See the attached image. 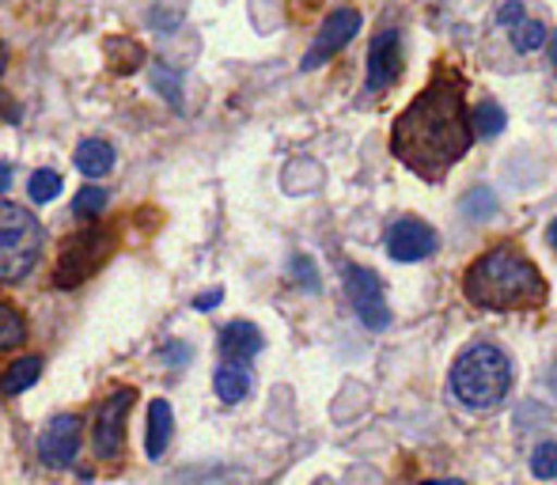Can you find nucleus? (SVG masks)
I'll return each instance as SVG.
<instances>
[{"label":"nucleus","instance_id":"obj_1","mask_svg":"<svg viewBox=\"0 0 557 485\" xmlns=\"http://www.w3.org/2000/svg\"><path fill=\"white\" fill-rule=\"evenodd\" d=\"M474 122L467 107V76L455 65H441L418 99L391 125V152L425 183L444 175L474 145Z\"/></svg>","mask_w":557,"mask_h":485},{"label":"nucleus","instance_id":"obj_2","mask_svg":"<svg viewBox=\"0 0 557 485\" xmlns=\"http://www.w3.org/2000/svg\"><path fill=\"white\" fill-rule=\"evenodd\" d=\"M462 296L485 311H531L543 308L550 285L520 247L505 242L470 262V270L462 273Z\"/></svg>","mask_w":557,"mask_h":485},{"label":"nucleus","instance_id":"obj_3","mask_svg":"<svg viewBox=\"0 0 557 485\" xmlns=\"http://www.w3.org/2000/svg\"><path fill=\"white\" fill-rule=\"evenodd\" d=\"M512 361L497 346H470L451 364V395L467 410H493L512 390Z\"/></svg>","mask_w":557,"mask_h":485},{"label":"nucleus","instance_id":"obj_4","mask_svg":"<svg viewBox=\"0 0 557 485\" xmlns=\"http://www.w3.org/2000/svg\"><path fill=\"white\" fill-rule=\"evenodd\" d=\"M46 232L23 206L0 201V281L4 285H20L42 258Z\"/></svg>","mask_w":557,"mask_h":485},{"label":"nucleus","instance_id":"obj_5","mask_svg":"<svg viewBox=\"0 0 557 485\" xmlns=\"http://www.w3.org/2000/svg\"><path fill=\"white\" fill-rule=\"evenodd\" d=\"M107 250H111V239H107L103 232H96V228L76 232V236L61 247L53 285H58V288H76L81 281H88L91 273H96V265L103 262Z\"/></svg>","mask_w":557,"mask_h":485},{"label":"nucleus","instance_id":"obj_6","mask_svg":"<svg viewBox=\"0 0 557 485\" xmlns=\"http://www.w3.org/2000/svg\"><path fill=\"white\" fill-rule=\"evenodd\" d=\"M360 12L357 8H337V12H331L323 20V30L315 35V42H311V50L304 53V61H300V69L304 73H315L319 65H326V61L334 58V53H342L345 46L357 38V30H360Z\"/></svg>","mask_w":557,"mask_h":485},{"label":"nucleus","instance_id":"obj_7","mask_svg":"<svg viewBox=\"0 0 557 485\" xmlns=\"http://www.w3.org/2000/svg\"><path fill=\"white\" fill-rule=\"evenodd\" d=\"M345 293H349L352 311H357L360 323H364L368 331H383V326L391 323L380 273L364 270V265H349V270H345Z\"/></svg>","mask_w":557,"mask_h":485},{"label":"nucleus","instance_id":"obj_8","mask_svg":"<svg viewBox=\"0 0 557 485\" xmlns=\"http://www.w3.org/2000/svg\"><path fill=\"white\" fill-rule=\"evenodd\" d=\"M133 402H137V390L122 387L99 406L96 413V425H91V444H96V456L103 459H117L122 451V436H125V418H129Z\"/></svg>","mask_w":557,"mask_h":485},{"label":"nucleus","instance_id":"obj_9","mask_svg":"<svg viewBox=\"0 0 557 485\" xmlns=\"http://www.w3.org/2000/svg\"><path fill=\"white\" fill-rule=\"evenodd\" d=\"M398 76H403V30L398 27H383L380 35L368 46V84L364 88L372 96L395 88Z\"/></svg>","mask_w":557,"mask_h":485},{"label":"nucleus","instance_id":"obj_10","mask_svg":"<svg viewBox=\"0 0 557 485\" xmlns=\"http://www.w3.org/2000/svg\"><path fill=\"white\" fill-rule=\"evenodd\" d=\"M76 451H81V418H73V413L53 418L46 425L42 440H38V459L46 467H53V471H61V467L73 463Z\"/></svg>","mask_w":557,"mask_h":485},{"label":"nucleus","instance_id":"obj_11","mask_svg":"<svg viewBox=\"0 0 557 485\" xmlns=\"http://www.w3.org/2000/svg\"><path fill=\"white\" fill-rule=\"evenodd\" d=\"M436 250V232L429 228L425 221H413V216H406V221H395L387 232V254L395 258V262H421V258H429Z\"/></svg>","mask_w":557,"mask_h":485},{"label":"nucleus","instance_id":"obj_12","mask_svg":"<svg viewBox=\"0 0 557 485\" xmlns=\"http://www.w3.org/2000/svg\"><path fill=\"white\" fill-rule=\"evenodd\" d=\"M258 353H262V331H258L255 323L239 319V323H227L221 331V357L224 361L247 364V361H255Z\"/></svg>","mask_w":557,"mask_h":485},{"label":"nucleus","instance_id":"obj_13","mask_svg":"<svg viewBox=\"0 0 557 485\" xmlns=\"http://www.w3.org/2000/svg\"><path fill=\"white\" fill-rule=\"evenodd\" d=\"M171 428H175V413H171V406L163 402V398H156V402L148 406V440H145V448L152 459H160L163 451H168Z\"/></svg>","mask_w":557,"mask_h":485},{"label":"nucleus","instance_id":"obj_14","mask_svg":"<svg viewBox=\"0 0 557 485\" xmlns=\"http://www.w3.org/2000/svg\"><path fill=\"white\" fill-rule=\"evenodd\" d=\"M76 167H81L84 178H103L111 175L114 167V148L107 145V140H81V148H76Z\"/></svg>","mask_w":557,"mask_h":485},{"label":"nucleus","instance_id":"obj_15","mask_svg":"<svg viewBox=\"0 0 557 485\" xmlns=\"http://www.w3.org/2000/svg\"><path fill=\"white\" fill-rule=\"evenodd\" d=\"M213 387H216V395H221V402L235 406V402H243V398L250 395V372L243 364L224 361L221 368H216V375H213Z\"/></svg>","mask_w":557,"mask_h":485},{"label":"nucleus","instance_id":"obj_16","mask_svg":"<svg viewBox=\"0 0 557 485\" xmlns=\"http://www.w3.org/2000/svg\"><path fill=\"white\" fill-rule=\"evenodd\" d=\"M38 375H42V361H38V357H23V361H15L4 372V380H0V395H20V390L35 387Z\"/></svg>","mask_w":557,"mask_h":485},{"label":"nucleus","instance_id":"obj_17","mask_svg":"<svg viewBox=\"0 0 557 485\" xmlns=\"http://www.w3.org/2000/svg\"><path fill=\"white\" fill-rule=\"evenodd\" d=\"M505 30H508V38H512V46H516L520 53H535L539 46L546 42V27H543L539 20H528V12H523L520 20L508 23Z\"/></svg>","mask_w":557,"mask_h":485},{"label":"nucleus","instance_id":"obj_18","mask_svg":"<svg viewBox=\"0 0 557 485\" xmlns=\"http://www.w3.org/2000/svg\"><path fill=\"white\" fill-rule=\"evenodd\" d=\"M459 209L467 221H490V216L497 213V198H493V190H485V186H474V190L462 194Z\"/></svg>","mask_w":557,"mask_h":485},{"label":"nucleus","instance_id":"obj_19","mask_svg":"<svg viewBox=\"0 0 557 485\" xmlns=\"http://www.w3.org/2000/svg\"><path fill=\"white\" fill-rule=\"evenodd\" d=\"M27 341V323L15 308L0 303V349H20Z\"/></svg>","mask_w":557,"mask_h":485},{"label":"nucleus","instance_id":"obj_20","mask_svg":"<svg viewBox=\"0 0 557 485\" xmlns=\"http://www.w3.org/2000/svg\"><path fill=\"white\" fill-rule=\"evenodd\" d=\"M470 122H474L478 137H497V133L505 129V111H500L493 99H485V103H478L474 111H470Z\"/></svg>","mask_w":557,"mask_h":485},{"label":"nucleus","instance_id":"obj_21","mask_svg":"<svg viewBox=\"0 0 557 485\" xmlns=\"http://www.w3.org/2000/svg\"><path fill=\"white\" fill-rule=\"evenodd\" d=\"M61 175L58 171H35V175H30V186H27V194H30V201H35V206H46V201H53L61 194Z\"/></svg>","mask_w":557,"mask_h":485},{"label":"nucleus","instance_id":"obj_22","mask_svg":"<svg viewBox=\"0 0 557 485\" xmlns=\"http://www.w3.org/2000/svg\"><path fill=\"white\" fill-rule=\"evenodd\" d=\"M103 209H107V190H99V186H84L73 198V213L81 216V221H91V216H99Z\"/></svg>","mask_w":557,"mask_h":485},{"label":"nucleus","instance_id":"obj_23","mask_svg":"<svg viewBox=\"0 0 557 485\" xmlns=\"http://www.w3.org/2000/svg\"><path fill=\"white\" fill-rule=\"evenodd\" d=\"M152 84H156V91H160V96L175 107V111L183 107V99H178V73H171L168 65H156L152 69Z\"/></svg>","mask_w":557,"mask_h":485},{"label":"nucleus","instance_id":"obj_24","mask_svg":"<svg viewBox=\"0 0 557 485\" xmlns=\"http://www.w3.org/2000/svg\"><path fill=\"white\" fill-rule=\"evenodd\" d=\"M531 474L535 478H557V444H539L531 456Z\"/></svg>","mask_w":557,"mask_h":485},{"label":"nucleus","instance_id":"obj_25","mask_svg":"<svg viewBox=\"0 0 557 485\" xmlns=\"http://www.w3.org/2000/svg\"><path fill=\"white\" fill-rule=\"evenodd\" d=\"M293 281L304 288H311V293H319V273H315V262L311 258H293Z\"/></svg>","mask_w":557,"mask_h":485},{"label":"nucleus","instance_id":"obj_26","mask_svg":"<svg viewBox=\"0 0 557 485\" xmlns=\"http://www.w3.org/2000/svg\"><path fill=\"white\" fill-rule=\"evenodd\" d=\"M520 15H523V4H520V0H508V4H500V12H497V23H500V30H505V27H508V23H512V20H520Z\"/></svg>","mask_w":557,"mask_h":485},{"label":"nucleus","instance_id":"obj_27","mask_svg":"<svg viewBox=\"0 0 557 485\" xmlns=\"http://www.w3.org/2000/svg\"><path fill=\"white\" fill-rule=\"evenodd\" d=\"M221 300H224V293H221V288H213V293H201L198 300H194V308H198V311H213Z\"/></svg>","mask_w":557,"mask_h":485},{"label":"nucleus","instance_id":"obj_28","mask_svg":"<svg viewBox=\"0 0 557 485\" xmlns=\"http://www.w3.org/2000/svg\"><path fill=\"white\" fill-rule=\"evenodd\" d=\"M8 183H12V167H8V163H0V194L8 190Z\"/></svg>","mask_w":557,"mask_h":485},{"label":"nucleus","instance_id":"obj_29","mask_svg":"<svg viewBox=\"0 0 557 485\" xmlns=\"http://www.w3.org/2000/svg\"><path fill=\"white\" fill-rule=\"evenodd\" d=\"M4 69H8V46L0 42V76H4ZM0 111H4V103H0Z\"/></svg>","mask_w":557,"mask_h":485},{"label":"nucleus","instance_id":"obj_30","mask_svg":"<svg viewBox=\"0 0 557 485\" xmlns=\"http://www.w3.org/2000/svg\"><path fill=\"white\" fill-rule=\"evenodd\" d=\"M546 239H550V247L557 250V221L550 224V232H546Z\"/></svg>","mask_w":557,"mask_h":485},{"label":"nucleus","instance_id":"obj_31","mask_svg":"<svg viewBox=\"0 0 557 485\" xmlns=\"http://www.w3.org/2000/svg\"><path fill=\"white\" fill-rule=\"evenodd\" d=\"M550 61H554V69H557V30H554V38H550Z\"/></svg>","mask_w":557,"mask_h":485}]
</instances>
